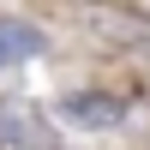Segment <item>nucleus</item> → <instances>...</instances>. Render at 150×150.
Instances as JSON below:
<instances>
[{
	"label": "nucleus",
	"mask_w": 150,
	"mask_h": 150,
	"mask_svg": "<svg viewBox=\"0 0 150 150\" xmlns=\"http://www.w3.org/2000/svg\"><path fill=\"white\" fill-rule=\"evenodd\" d=\"M48 108H54V120L66 132H120V126H132V96L126 90H108V84L60 90Z\"/></svg>",
	"instance_id": "nucleus-1"
},
{
	"label": "nucleus",
	"mask_w": 150,
	"mask_h": 150,
	"mask_svg": "<svg viewBox=\"0 0 150 150\" xmlns=\"http://www.w3.org/2000/svg\"><path fill=\"white\" fill-rule=\"evenodd\" d=\"M60 120L30 90H0V150H60Z\"/></svg>",
	"instance_id": "nucleus-2"
},
{
	"label": "nucleus",
	"mask_w": 150,
	"mask_h": 150,
	"mask_svg": "<svg viewBox=\"0 0 150 150\" xmlns=\"http://www.w3.org/2000/svg\"><path fill=\"white\" fill-rule=\"evenodd\" d=\"M48 48H54V36H48L36 18H24V12H0V78L36 66Z\"/></svg>",
	"instance_id": "nucleus-3"
},
{
	"label": "nucleus",
	"mask_w": 150,
	"mask_h": 150,
	"mask_svg": "<svg viewBox=\"0 0 150 150\" xmlns=\"http://www.w3.org/2000/svg\"><path fill=\"white\" fill-rule=\"evenodd\" d=\"M60 150H84V144H60Z\"/></svg>",
	"instance_id": "nucleus-4"
}]
</instances>
